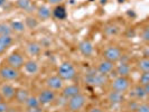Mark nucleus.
Instances as JSON below:
<instances>
[{
    "mask_svg": "<svg viewBox=\"0 0 149 112\" xmlns=\"http://www.w3.org/2000/svg\"><path fill=\"white\" fill-rule=\"evenodd\" d=\"M25 57L22 55V52L19 51H15V52L10 53L6 58V64L11 67H15L17 70L22 68L24 64H25Z\"/></svg>",
    "mask_w": 149,
    "mask_h": 112,
    "instance_id": "5",
    "label": "nucleus"
},
{
    "mask_svg": "<svg viewBox=\"0 0 149 112\" xmlns=\"http://www.w3.org/2000/svg\"><path fill=\"white\" fill-rule=\"evenodd\" d=\"M77 48H79V52L81 53L84 57H91L93 52H94L93 44L90 42L89 39H84L82 42H80Z\"/></svg>",
    "mask_w": 149,
    "mask_h": 112,
    "instance_id": "12",
    "label": "nucleus"
},
{
    "mask_svg": "<svg viewBox=\"0 0 149 112\" xmlns=\"http://www.w3.org/2000/svg\"><path fill=\"white\" fill-rule=\"evenodd\" d=\"M25 106L27 108V109H29V108H35V106H38V105H40L39 103V101H38V97L36 95H29L28 99H27V101L25 102Z\"/></svg>",
    "mask_w": 149,
    "mask_h": 112,
    "instance_id": "26",
    "label": "nucleus"
},
{
    "mask_svg": "<svg viewBox=\"0 0 149 112\" xmlns=\"http://www.w3.org/2000/svg\"><path fill=\"white\" fill-rule=\"evenodd\" d=\"M16 88L14 85L9 84V83H5L0 86V94L3 99V101H13L15 97Z\"/></svg>",
    "mask_w": 149,
    "mask_h": 112,
    "instance_id": "10",
    "label": "nucleus"
},
{
    "mask_svg": "<svg viewBox=\"0 0 149 112\" xmlns=\"http://www.w3.org/2000/svg\"><path fill=\"white\" fill-rule=\"evenodd\" d=\"M137 68L140 72H149V58L148 57H142L137 62Z\"/></svg>",
    "mask_w": 149,
    "mask_h": 112,
    "instance_id": "24",
    "label": "nucleus"
},
{
    "mask_svg": "<svg viewBox=\"0 0 149 112\" xmlns=\"http://www.w3.org/2000/svg\"><path fill=\"white\" fill-rule=\"evenodd\" d=\"M24 70L25 72L28 75H35L38 73L39 71V65L35 60H28L25 61V64H24Z\"/></svg>",
    "mask_w": 149,
    "mask_h": 112,
    "instance_id": "17",
    "label": "nucleus"
},
{
    "mask_svg": "<svg viewBox=\"0 0 149 112\" xmlns=\"http://www.w3.org/2000/svg\"><path fill=\"white\" fill-rule=\"evenodd\" d=\"M114 71L117 73V76L129 77V75L131 73V66L129 65V63H127V62H121L119 65L114 66Z\"/></svg>",
    "mask_w": 149,
    "mask_h": 112,
    "instance_id": "16",
    "label": "nucleus"
},
{
    "mask_svg": "<svg viewBox=\"0 0 149 112\" xmlns=\"http://www.w3.org/2000/svg\"><path fill=\"white\" fill-rule=\"evenodd\" d=\"M57 75L63 81H73L76 77V68L71 62H63L61 63L57 68Z\"/></svg>",
    "mask_w": 149,
    "mask_h": 112,
    "instance_id": "2",
    "label": "nucleus"
},
{
    "mask_svg": "<svg viewBox=\"0 0 149 112\" xmlns=\"http://www.w3.org/2000/svg\"><path fill=\"white\" fill-rule=\"evenodd\" d=\"M118 2H119V3H123V2H125V0H118Z\"/></svg>",
    "mask_w": 149,
    "mask_h": 112,
    "instance_id": "39",
    "label": "nucleus"
},
{
    "mask_svg": "<svg viewBox=\"0 0 149 112\" xmlns=\"http://www.w3.org/2000/svg\"><path fill=\"white\" fill-rule=\"evenodd\" d=\"M142 86L145 85H148L149 84V72H142L140 76H139V83Z\"/></svg>",
    "mask_w": 149,
    "mask_h": 112,
    "instance_id": "29",
    "label": "nucleus"
},
{
    "mask_svg": "<svg viewBox=\"0 0 149 112\" xmlns=\"http://www.w3.org/2000/svg\"><path fill=\"white\" fill-rule=\"evenodd\" d=\"M29 95H30L29 91L27 89H24V88H16V93H15L14 100H16V102H17L18 104L24 105Z\"/></svg>",
    "mask_w": 149,
    "mask_h": 112,
    "instance_id": "15",
    "label": "nucleus"
},
{
    "mask_svg": "<svg viewBox=\"0 0 149 112\" xmlns=\"http://www.w3.org/2000/svg\"><path fill=\"white\" fill-rule=\"evenodd\" d=\"M90 1H93V0H90Z\"/></svg>",
    "mask_w": 149,
    "mask_h": 112,
    "instance_id": "44",
    "label": "nucleus"
},
{
    "mask_svg": "<svg viewBox=\"0 0 149 112\" xmlns=\"http://www.w3.org/2000/svg\"><path fill=\"white\" fill-rule=\"evenodd\" d=\"M42 1H47V0H42Z\"/></svg>",
    "mask_w": 149,
    "mask_h": 112,
    "instance_id": "43",
    "label": "nucleus"
},
{
    "mask_svg": "<svg viewBox=\"0 0 149 112\" xmlns=\"http://www.w3.org/2000/svg\"><path fill=\"white\" fill-rule=\"evenodd\" d=\"M9 104L7 101H1L0 102V112H8L9 111Z\"/></svg>",
    "mask_w": 149,
    "mask_h": 112,
    "instance_id": "32",
    "label": "nucleus"
},
{
    "mask_svg": "<svg viewBox=\"0 0 149 112\" xmlns=\"http://www.w3.org/2000/svg\"><path fill=\"white\" fill-rule=\"evenodd\" d=\"M7 49H8L7 47H6V46L3 45V43L0 40V55H1V54H3V53L7 51Z\"/></svg>",
    "mask_w": 149,
    "mask_h": 112,
    "instance_id": "35",
    "label": "nucleus"
},
{
    "mask_svg": "<svg viewBox=\"0 0 149 112\" xmlns=\"http://www.w3.org/2000/svg\"><path fill=\"white\" fill-rule=\"evenodd\" d=\"M36 15H37L38 19L47 20L52 16V10H51V8L47 7V6H39V7L36 8Z\"/></svg>",
    "mask_w": 149,
    "mask_h": 112,
    "instance_id": "19",
    "label": "nucleus"
},
{
    "mask_svg": "<svg viewBox=\"0 0 149 112\" xmlns=\"http://www.w3.org/2000/svg\"><path fill=\"white\" fill-rule=\"evenodd\" d=\"M13 30L10 28V25L8 22H0V36L5 35H13Z\"/></svg>",
    "mask_w": 149,
    "mask_h": 112,
    "instance_id": "27",
    "label": "nucleus"
},
{
    "mask_svg": "<svg viewBox=\"0 0 149 112\" xmlns=\"http://www.w3.org/2000/svg\"><path fill=\"white\" fill-rule=\"evenodd\" d=\"M6 1H7V0H0V7H2V6L6 3Z\"/></svg>",
    "mask_w": 149,
    "mask_h": 112,
    "instance_id": "37",
    "label": "nucleus"
},
{
    "mask_svg": "<svg viewBox=\"0 0 149 112\" xmlns=\"http://www.w3.org/2000/svg\"><path fill=\"white\" fill-rule=\"evenodd\" d=\"M9 25H10L11 30L15 31V33H24L26 30L25 24L22 22H20V20H13V22H9Z\"/></svg>",
    "mask_w": 149,
    "mask_h": 112,
    "instance_id": "23",
    "label": "nucleus"
},
{
    "mask_svg": "<svg viewBox=\"0 0 149 112\" xmlns=\"http://www.w3.org/2000/svg\"><path fill=\"white\" fill-rule=\"evenodd\" d=\"M52 15L56 18V19H58V20H64V19H66L67 17V11H66V7L64 6V5H57V6H55V8L52 10Z\"/></svg>",
    "mask_w": 149,
    "mask_h": 112,
    "instance_id": "18",
    "label": "nucleus"
},
{
    "mask_svg": "<svg viewBox=\"0 0 149 112\" xmlns=\"http://www.w3.org/2000/svg\"><path fill=\"white\" fill-rule=\"evenodd\" d=\"M38 101L42 105H47L53 103L55 100H56V93L55 91L49 89H45L42 90L39 93H38Z\"/></svg>",
    "mask_w": 149,
    "mask_h": 112,
    "instance_id": "8",
    "label": "nucleus"
},
{
    "mask_svg": "<svg viewBox=\"0 0 149 112\" xmlns=\"http://www.w3.org/2000/svg\"><path fill=\"white\" fill-rule=\"evenodd\" d=\"M107 100L109 101V103L111 104H120L122 102L126 101V97H125V93H121V92H118V91H113L111 90L108 95H107Z\"/></svg>",
    "mask_w": 149,
    "mask_h": 112,
    "instance_id": "14",
    "label": "nucleus"
},
{
    "mask_svg": "<svg viewBox=\"0 0 149 112\" xmlns=\"http://www.w3.org/2000/svg\"><path fill=\"white\" fill-rule=\"evenodd\" d=\"M20 76V72L19 70H17L15 67H11L5 64L0 66V79L5 82H11V81H16L18 80Z\"/></svg>",
    "mask_w": 149,
    "mask_h": 112,
    "instance_id": "4",
    "label": "nucleus"
},
{
    "mask_svg": "<svg viewBox=\"0 0 149 112\" xmlns=\"http://www.w3.org/2000/svg\"><path fill=\"white\" fill-rule=\"evenodd\" d=\"M77 112H84V111H82V110H81V111H77Z\"/></svg>",
    "mask_w": 149,
    "mask_h": 112,
    "instance_id": "42",
    "label": "nucleus"
},
{
    "mask_svg": "<svg viewBox=\"0 0 149 112\" xmlns=\"http://www.w3.org/2000/svg\"><path fill=\"white\" fill-rule=\"evenodd\" d=\"M86 103V97L81 93L76 94L74 97H70L67 100L66 105H67V109H68V112H77V111H81L84 105Z\"/></svg>",
    "mask_w": 149,
    "mask_h": 112,
    "instance_id": "3",
    "label": "nucleus"
},
{
    "mask_svg": "<svg viewBox=\"0 0 149 112\" xmlns=\"http://www.w3.org/2000/svg\"><path fill=\"white\" fill-rule=\"evenodd\" d=\"M27 52L31 56H37L42 52V45L38 44L37 42H29L27 44Z\"/></svg>",
    "mask_w": 149,
    "mask_h": 112,
    "instance_id": "20",
    "label": "nucleus"
},
{
    "mask_svg": "<svg viewBox=\"0 0 149 112\" xmlns=\"http://www.w3.org/2000/svg\"><path fill=\"white\" fill-rule=\"evenodd\" d=\"M64 0H47V2L52 6H57V5H61Z\"/></svg>",
    "mask_w": 149,
    "mask_h": 112,
    "instance_id": "34",
    "label": "nucleus"
},
{
    "mask_svg": "<svg viewBox=\"0 0 149 112\" xmlns=\"http://www.w3.org/2000/svg\"><path fill=\"white\" fill-rule=\"evenodd\" d=\"M134 97L137 99V100H143V99H146L147 97V92L145 91V88L140 85V84H137L136 86L134 88Z\"/></svg>",
    "mask_w": 149,
    "mask_h": 112,
    "instance_id": "22",
    "label": "nucleus"
},
{
    "mask_svg": "<svg viewBox=\"0 0 149 112\" xmlns=\"http://www.w3.org/2000/svg\"><path fill=\"white\" fill-rule=\"evenodd\" d=\"M103 57L104 60L110 61L112 63H117L122 57V51L118 46H109L103 51Z\"/></svg>",
    "mask_w": 149,
    "mask_h": 112,
    "instance_id": "7",
    "label": "nucleus"
},
{
    "mask_svg": "<svg viewBox=\"0 0 149 112\" xmlns=\"http://www.w3.org/2000/svg\"><path fill=\"white\" fill-rule=\"evenodd\" d=\"M107 1H108V0H100V3H101V5H105Z\"/></svg>",
    "mask_w": 149,
    "mask_h": 112,
    "instance_id": "38",
    "label": "nucleus"
},
{
    "mask_svg": "<svg viewBox=\"0 0 149 112\" xmlns=\"http://www.w3.org/2000/svg\"><path fill=\"white\" fill-rule=\"evenodd\" d=\"M127 112H134V111H131V110H129V111H127Z\"/></svg>",
    "mask_w": 149,
    "mask_h": 112,
    "instance_id": "41",
    "label": "nucleus"
},
{
    "mask_svg": "<svg viewBox=\"0 0 149 112\" xmlns=\"http://www.w3.org/2000/svg\"><path fill=\"white\" fill-rule=\"evenodd\" d=\"M1 101H3V99H2V97H1V94H0V102Z\"/></svg>",
    "mask_w": 149,
    "mask_h": 112,
    "instance_id": "40",
    "label": "nucleus"
},
{
    "mask_svg": "<svg viewBox=\"0 0 149 112\" xmlns=\"http://www.w3.org/2000/svg\"><path fill=\"white\" fill-rule=\"evenodd\" d=\"M25 26L27 27V28H29V29H35L36 27L38 26V20L37 18H35V17H33V16H27L26 17V19H25Z\"/></svg>",
    "mask_w": 149,
    "mask_h": 112,
    "instance_id": "25",
    "label": "nucleus"
},
{
    "mask_svg": "<svg viewBox=\"0 0 149 112\" xmlns=\"http://www.w3.org/2000/svg\"><path fill=\"white\" fill-rule=\"evenodd\" d=\"M84 82L88 85H91V86L102 88V86L107 85V83L109 82V77H108V75L101 74V73L97 72L95 68H92V70H90L85 73Z\"/></svg>",
    "mask_w": 149,
    "mask_h": 112,
    "instance_id": "1",
    "label": "nucleus"
},
{
    "mask_svg": "<svg viewBox=\"0 0 149 112\" xmlns=\"http://www.w3.org/2000/svg\"><path fill=\"white\" fill-rule=\"evenodd\" d=\"M89 112H103V111H102V109H100V108H92Z\"/></svg>",
    "mask_w": 149,
    "mask_h": 112,
    "instance_id": "36",
    "label": "nucleus"
},
{
    "mask_svg": "<svg viewBox=\"0 0 149 112\" xmlns=\"http://www.w3.org/2000/svg\"><path fill=\"white\" fill-rule=\"evenodd\" d=\"M27 112H44V106L40 104L35 108H29V109H27Z\"/></svg>",
    "mask_w": 149,
    "mask_h": 112,
    "instance_id": "33",
    "label": "nucleus"
},
{
    "mask_svg": "<svg viewBox=\"0 0 149 112\" xmlns=\"http://www.w3.org/2000/svg\"><path fill=\"white\" fill-rule=\"evenodd\" d=\"M111 90L113 91H118L121 93H126L128 90L131 86V81L129 80V77L125 76H117L113 81L111 82Z\"/></svg>",
    "mask_w": 149,
    "mask_h": 112,
    "instance_id": "6",
    "label": "nucleus"
},
{
    "mask_svg": "<svg viewBox=\"0 0 149 112\" xmlns=\"http://www.w3.org/2000/svg\"><path fill=\"white\" fill-rule=\"evenodd\" d=\"M114 66H116V63H112V62L107 60H102L97 64L95 70H97V72L101 73V74L109 75L114 71Z\"/></svg>",
    "mask_w": 149,
    "mask_h": 112,
    "instance_id": "13",
    "label": "nucleus"
},
{
    "mask_svg": "<svg viewBox=\"0 0 149 112\" xmlns=\"http://www.w3.org/2000/svg\"><path fill=\"white\" fill-rule=\"evenodd\" d=\"M118 27L116 26V25H108V26H105L104 27V33L107 35H109V36H114V35H117L118 34Z\"/></svg>",
    "mask_w": 149,
    "mask_h": 112,
    "instance_id": "28",
    "label": "nucleus"
},
{
    "mask_svg": "<svg viewBox=\"0 0 149 112\" xmlns=\"http://www.w3.org/2000/svg\"><path fill=\"white\" fill-rule=\"evenodd\" d=\"M46 86L47 89L53 90V91H60L64 86V81L61 79L58 75H51L46 79Z\"/></svg>",
    "mask_w": 149,
    "mask_h": 112,
    "instance_id": "9",
    "label": "nucleus"
},
{
    "mask_svg": "<svg viewBox=\"0 0 149 112\" xmlns=\"http://www.w3.org/2000/svg\"><path fill=\"white\" fill-rule=\"evenodd\" d=\"M61 91H62V97L68 100L70 97L81 93V86L79 84H68L66 86H63V89Z\"/></svg>",
    "mask_w": 149,
    "mask_h": 112,
    "instance_id": "11",
    "label": "nucleus"
},
{
    "mask_svg": "<svg viewBox=\"0 0 149 112\" xmlns=\"http://www.w3.org/2000/svg\"><path fill=\"white\" fill-rule=\"evenodd\" d=\"M140 37L141 39L145 42V43H148L149 42V29H148V26H146L143 29H142L141 34H140Z\"/></svg>",
    "mask_w": 149,
    "mask_h": 112,
    "instance_id": "31",
    "label": "nucleus"
},
{
    "mask_svg": "<svg viewBox=\"0 0 149 112\" xmlns=\"http://www.w3.org/2000/svg\"><path fill=\"white\" fill-rule=\"evenodd\" d=\"M134 112H149V105L147 102H142V103H139L138 106L136 108Z\"/></svg>",
    "mask_w": 149,
    "mask_h": 112,
    "instance_id": "30",
    "label": "nucleus"
},
{
    "mask_svg": "<svg viewBox=\"0 0 149 112\" xmlns=\"http://www.w3.org/2000/svg\"><path fill=\"white\" fill-rule=\"evenodd\" d=\"M16 6L19 8V9L25 10V11H28V13H31V10H36L35 6L31 3L30 0H17Z\"/></svg>",
    "mask_w": 149,
    "mask_h": 112,
    "instance_id": "21",
    "label": "nucleus"
}]
</instances>
